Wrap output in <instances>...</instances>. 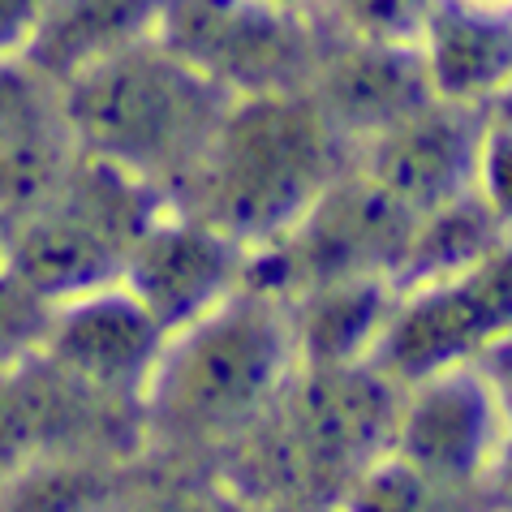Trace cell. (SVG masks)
Segmentation results:
<instances>
[{"instance_id":"obj_1","label":"cell","mask_w":512,"mask_h":512,"mask_svg":"<svg viewBox=\"0 0 512 512\" xmlns=\"http://www.w3.org/2000/svg\"><path fill=\"white\" fill-rule=\"evenodd\" d=\"M293 366V297L241 276L216 306L164 336L138 396L142 431L186 452L250 439Z\"/></svg>"},{"instance_id":"obj_2","label":"cell","mask_w":512,"mask_h":512,"mask_svg":"<svg viewBox=\"0 0 512 512\" xmlns=\"http://www.w3.org/2000/svg\"><path fill=\"white\" fill-rule=\"evenodd\" d=\"M349 155V142L306 87L233 95L168 203L246 254L272 250L345 173Z\"/></svg>"},{"instance_id":"obj_3","label":"cell","mask_w":512,"mask_h":512,"mask_svg":"<svg viewBox=\"0 0 512 512\" xmlns=\"http://www.w3.org/2000/svg\"><path fill=\"white\" fill-rule=\"evenodd\" d=\"M229 91L190 69L155 35L95 56L56 87L65 142L173 198L229 108Z\"/></svg>"},{"instance_id":"obj_4","label":"cell","mask_w":512,"mask_h":512,"mask_svg":"<svg viewBox=\"0 0 512 512\" xmlns=\"http://www.w3.org/2000/svg\"><path fill=\"white\" fill-rule=\"evenodd\" d=\"M164 203L130 173L69 147L48 190L13 220L5 267L48 302L112 284Z\"/></svg>"},{"instance_id":"obj_5","label":"cell","mask_w":512,"mask_h":512,"mask_svg":"<svg viewBox=\"0 0 512 512\" xmlns=\"http://www.w3.org/2000/svg\"><path fill=\"white\" fill-rule=\"evenodd\" d=\"M151 35L229 95L310 87L327 26L276 0H160Z\"/></svg>"},{"instance_id":"obj_6","label":"cell","mask_w":512,"mask_h":512,"mask_svg":"<svg viewBox=\"0 0 512 512\" xmlns=\"http://www.w3.org/2000/svg\"><path fill=\"white\" fill-rule=\"evenodd\" d=\"M396 401L366 362H297L263 426H276L280 461L306 491L336 495L388 452Z\"/></svg>"},{"instance_id":"obj_7","label":"cell","mask_w":512,"mask_h":512,"mask_svg":"<svg viewBox=\"0 0 512 512\" xmlns=\"http://www.w3.org/2000/svg\"><path fill=\"white\" fill-rule=\"evenodd\" d=\"M512 259L508 246L482 254L465 272L422 280L396 293L388 319L366 349V366L396 392L457 362H474L508 332Z\"/></svg>"},{"instance_id":"obj_8","label":"cell","mask_w":512,"mask_h":512,"mask_svg":"<svg viewBox=\"0 0 512 512\" xmlns=\"http://www.w3.org/2000/svg\"><path fill=\"white\" fill-rule=\"evenodd\" d=\"M504 444V396L474 362L409 383L396 401L388 452L431 487L461 495L487 474Z\"/></svg>"},{"instance_id":"obj_9","label":"cell","mask_w":512,"mask_h":512,"mask_svg":"<svg viewBox=\"0 0 512 512\" xmlns=\"http://www.w3.org/2000/svg\"><path fill=\"white\" fill-rule=\"evenodd\" d=\"M164 345L160 323L121 280L52 302L39 358L104 401L138 405L142 383Z\"/></svg>"},{"instance_id":"obj_10","label":"cell","mask_w":512,"mask_h":512,"mask_svg":"<svg viewBox=\"0 0 512 512\" xmlns=\"http://www.w3.org/2000/svg\"><path fill=\"white\" fill-rule=\"evenodd\" d=\"M478 112L482 108H457L444 99H431L418 112L392 121L388 130L358 142L349 155V168L392 207H401L409 220H422L426 211L444 207L469 190Z\"/></svg>"},{"instance_id":"obj_11","label":"cell","mask_w":512,"mask_h":512,"mask_svg":"<svg viewBox=\"0 0 512 512\" xmlns=\"http://www.w3.org/2000/svg\"><path fill=\"white\" fill-rule=\"evenodd\" d=\"M246 263L250 254L224 233L164 203L130 246L121 284L147 306V315L168 336L194 315H203L207 306H216L229 289H237Z\"/></svg>"},{"instance_id":"obj_12","label":"cell","mask_w":512,"mask_h":512,"mask_svg":"<svg viewBox=\"0 0 512 512\" xmlns=\"http://www.w3.org/2000/svg\"><path fill=\"white\" fill-rule=\"evenodd\" d=\"M306 91L349 142V151L435 99L418 44L371 39H327Z\"/></svg>"},{"instance_id":"obj_13","label":"cell","mask_w":512,"mask_h":512,"mask_svg":"<svg viewBox=\"0 0 512 512\" xmlns=\"http://www.w3.org/2000/svg\"><path fill=\"white\" fill-rule=\"evenodd\" d=\"M422 61L435 99L457 108H482L508 91L512 31L508 13L478 9L465 0H435L422 26Z\"/></svg>"},{"instance_id":"obj_14","label":"cell","mask_w":512,"mask_h":512,"mask_svg":"<svg viewBox=\"0 0 512 512\" xmlns=\"http://www.w3.org/2000/svg\"><path fill=\"white\" fill-rule=\"evenodd\" d=\"M155 9H160V0H48L44 18L26 39L18 61L48 87H61L95 56L151 35Z\"/></svg>"},{"instance_id":"obj_15","label":"cell","mask_w":512,"mask_h":512,"mask_svg":"<svg viewBox=\"0 0 512 512\" xmlns=\"http://www.w3.org/2000/svg\"><path fill=\"white\" fill-rule=\"evenodd\" d=\"M392 302L388 276L323 280L293 293L297 362H362Z\"/></svg>"},{"instance_id":"obj_16","label":"cell","mask_w":512,"mask_h":512,"mask_svg":"<svg viewBox=\"0 0 512 512\" xmlns=\"http://www.w3.org/2000/svg\"><path fill=\"white\" fill-rule=\"evenodd\" d=\"M56 134H61L56 87H48L22 61H0V164Z\"/></svg>"},{"instance_id":"obj_17","label":"cell","mask_w":512,"mask_h":512,"mask_svg":"<svg viewBox=\"0 0 512 512\" xmlns=\"http://www.w3.org/2000/svg\"><path fill=\"white\" fill-rule=\"evenodd\" d=\"M435 0H319L327 9L332 39H371V44H418Z\"/></svg>"},{"instance_id":"obj_18","label":"cell","mask_w":512,"mask_h":512,"mask_svg":"<svg viewBox=\"0 0 512 512\" xmlns=\"http://www.w3.org/2000/svg\"><path fill=\"white\" fill-rule=\"evenodd\" d=\"M474 190L495 220L508 224V198H512V121H508V91L487 99L478 112V138H474Z\"/></svg>"},{"instance_id":"obj_19","label":"cell","mask_w":512,"mask_h":512,"mask_svg":"<svg viewBox=\"0 0 512 512\" xmlns=\"http://www.w3.org/2000/svg\"><path fill=\"white\" fill-rule=\"evenodd\" d=\"M52 302L39 297L18 272L0 263V371L39 349L48 332Z\"/></svg>"},{"instance_id":"obj_20","label":"cell","mask_w":512,"mask_h":512,"mask_svg":"<svg viewBox=\"0 0 512 512\" xmlns=\"http://www.w3.org/2000/svg\"><path fill=\"white\" fill-rule=\"evenodd\" d=\"M44 9L48 0H0V61H18Z\"/></svg>"},{"instance_id":"obj_21","label":"cell","mask_w":512,"mask_h":512,"mask_svg":"<svg viewBox=\"0 0 512 512\" xmlns=\"http://www.w3.org/2000/svg\"><path fill=\"white\" fill-rule=\"evenodd\" d=\"M9 233H13V211L0 203V263H5V246H9Z\"/></svg>"},{"instance_id":"obj_22","label":"cell","mask_w":512,"mask_h":512,"mask_svg":"<svg viewBox=\"0 0 512 512\" xmlns=\"http://www.w3.org/2000/svg\"><path fill=\"white\" fill-rule=\"evenodd\" d=\"M465 5H478V9H500V13H508L512 0H465Z\"/></svg>"},{"instance_id":"obj_23","label":"cell","mask_w":512,"mask_h":512,"mask_svg":"<svg viewBox=\"0 0 512 512\" xmlns=\"http://www.w3.org/2000/svg\"><path fill=\"white\" fill-rule=\"evenodd\" d=\"M276 5H293V9H315L319 0H276Z\"/></svg>"}]
</instances>
